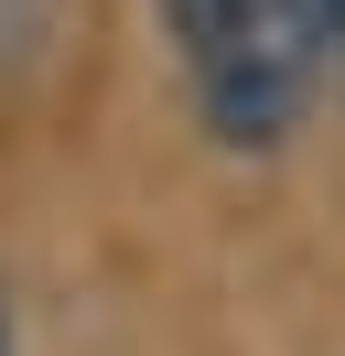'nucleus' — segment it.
Listing matches in <instances>:
<instances>
[{"mask_svg":"<svg viewBox=\"0 0 345 356\" xmlns=\"http://www.w3.org/2000/svg\"><path fill=\"white\" fill-rule=\"evenodd\" d=\"M151 33L184 76L194 130L237 162L291 152V130L313 119L323 76H335L313 0H151Z\"/></svg>","mask_w":345,"mask_h":356,"instance_id":"f257e3e1","label":"nucleus"},{"mask_svg":"<svg viewBox=\"0 0 345 356\" xmlns=\"http://www.w3.org/2000/svg\"><path fill=\"white\" fill-rule=\"evenodd\" d=\"M43 22H54V0H0V54L43 44Z\"/></svg>","mask_w":345,"mask_h":356,"instance_id":"f03ea898","label":"nucleus"},{"mask_svg":"<svg viewBox=\"0 0 345 356\" xmlns=\"http://www.w3.org/2000/svg\"><path fill=\"white\" fill-rule=\"evenodd\" d=\"M313 22H323V54L345 65V0H313Z\"/></svg>","mask_w":345,"mask_h":356,"instance_id":"7ed1b4c3","label":"nucleus"},{"mask_svg":"<svg viewBox=\"0 0 345 356\" xmlns=\"http://www.w3.org/2000/svg\"><path fill=\"white\" fill-rule=\"evenodd\" d=\"M0 356H11V291H0Z\"/></svg>","mask_w":345,"mask_h":356,"instance_id":"20e7f679","label":"nucleus"}]
</instances>
